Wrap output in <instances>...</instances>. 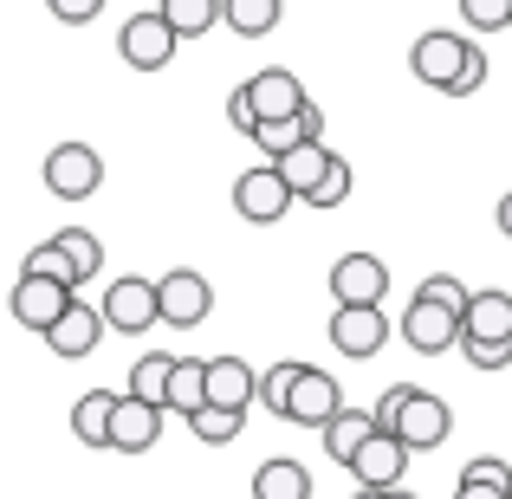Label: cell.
<instances>
[{
	"label": "cell",
	"instance_id": "35",
	"mask_svg": "<svg viewBox=\"0 0 512 499\" xmlns=\"http://www.w3.org/2000/svg\"><path fill=\"white\" fill-rule=\"evenodd\" d=\"M344 201H350V163L338 156V163H331V175H325V182H318L312 208H344Z\"/></svg>",
	"mask_w": 512,
	"mask_h": 499
},
{
	"label": "cell",
	"instance_id": "5",
	"mask_svg": "<svg viewBox=\"0 0 512 499\" xmlns=\"http://www.w3.org/2000/svg\"><path fill=\"white\" fill-rule=\"evenodd\" d=\"M39 175H46V188L59 201H85V195H98V188H104V156L91 150V143H59Z\"/></svg>",
	"mask_w": 512,
	"mask_h": 499
},
{
	"label": "cell",
	"instance_id": "27",
	"mask_svg": "<svg viewBox=\"0 0 512 499\" xmlns=\"http://www.w3.org/2000/svg\"><path fill=\"white\" fill-rule=\"evenodd\" d=\"M240 428H247V415H240V409H214V402L188 415V435H195L201 448H227V441H234Z\"/></svg>",
	"mask_w": 512,
	"mask_h": 499
},
{
	"label": "cell",
	"instance_id": "15",
	"mask_svg": "<svg viewBox=\"0 0 512 499\" xmlns=\"http://www.w3.org/2000/svg\"><path fill=\"white\" fill-rule=\"evenodd\" d=\"M409 441H396V435H370L363 441V454L350 461V474H357V487H376V493H389V487H402V474H409Z\"/></svg>",
	"mask_w": 512,
	"mask_h": 499
},
{
	"label": "cell",
	"instance_id": "16",
	"mask_svg": "<svg viewBox=\"0 0 512 499\" xmlns=\"http://www.w3.org/2000/svg\"><path fill=\"white\" fill-rule=\"evenodd\" d=\"M104 331H111V325H104V305L72 299V312L46 331V344H52V357H91V350L104 344Z\"/></svg>",
	"mask_w": 512,
	"mask_h": 499
},
{
	"label": "cell",
	"instance_id": "31",
	"mask_svg": "<svg viewBox=\"0 0 512 499\" xmlns=\"http://www.w3.org/2000/svg\"><path fill=\"white\" fill-rule=\"evenodd\" d=\"M461 350L474 370H506L512 363V337H461Z\"/></svg>",
	"mask_w": 512,
	"mask_h": 499
},
{
	"label": "cell",
	"instance_id": "21",
	"mask_svg": "<svg viewBox=\"0 0 512 499\" xmlns=\"http://www.w3.org/2000/svg\"><path fill=\"white\" fill-rule=\"evenodd\" d=\"M331 163H338V156H331L325 143H299L292 156H279V175L292 182V195H299V201H312V195H318V182L331 175Z\"/></svg>",
	"mask_w": 512,
	"mask_h": 499
},
{
	"label": "cell",
	"instance_id": "18",
	"mask_svg": "<svg viewBox=\"0 0 512 499\" xmlns=\"http://www.w3.org/2000/svg\"><path fill=\"white\" fill-rule=\"evenodd\" d=\"M117 402H124V396H111V389H85V396L72 402V435L85 441V448H111Z\"/></svg>",
	"mask_w": 512,
	"mask_h": 499
},
{
	"label": "cell",
	"instance_id": "36",
	"mask_svg": "<svg viewBox=\"0 0 512 499\" xmlns=\"http://www.w3.org/2000/svg\"><path fill=\"white\" fill-rule=\"evenodd\" d=\"M461 480H480V487H506V493H512V467L500 461V454H480V461H467Z\"/></svg>",
	"mask_w": 512,
	"mask_h": 499
},
{
	"label": "cell",
	"instance_id": "11",
	"mask_svg": "<svg viewBox=\"0 0 512 499\" xmlns=\"http://www.w3.org/2000/svg\"><path fill=\"white\" fill-rule=\"evenodd\" d=\"M72 299H78V292L59 286V279H26V273H20V286H13V318H20L26 331L46 337L65 312H72Z\"/></svg>",
	"mask_w": 512,
	"mask_h": 499
},
{
	"label": "cell",
	"instance_id": "32",
	"mask_svg": "<svg viewBox=\"0 0 512 499\" xmlns=\"http://www.w3.org/2000/svg\"><path fill=\"white\" fill-rule=\"evenodd\" d=\"M461 20L474 33H500V26H512V0H461Z\"/></svg>",
	"mask_w": 512,
	"mask_h": 499
},
{
	"label": "cell",
	"instance_id": "8",
	"mask_svg": "<svg viewBox=\"0 0 512 499\" xmlns=\"http://www.w3.org/2000/svg\"><path fill=\"white\" fill-rule=\"evenodd\" d=\"M448 435H454V409L435 396V389H409V402H402V422H396V441H409L415 454H435Z\"/></svg>",
	"mask_w": 512,
	"mask_h": 499
},
{
	"label": "cell",
	"instance_id": "42",
	"mask_svg": "<svg viewBox=\"0 0 512 499\" xmlns=\"http://www.w3.org/2000/svg\"><path fill=\"white\" fill-rule=\"evenodd\" d=\"M383 499H415V493H409V487H389V493H383Z\"/></svg>",
	"mask_w": 512,
	"mask_h": 499
},
{
	"label": "cell",
	"instance_id": "7",
	"mask_svg": "<svg viewBox=\"0 0 512 499\" xmlns=\"http://www.w3.org/2000/svg\"><path fill=\"white\" fill-rule=\"evenodd\" d=\"M117 46H124V65H137V72H163L175 59V46H182V33L163 20V13H130L124 33H117Z\"/></svg>",
	"mask_w": 512,
	"mask_h": 499
},
{
	"label": "cell",
	"instance_id": "37",
	"mask_svg": "<svg viewBox=\"0 0 512 499\" xmlns=\"http://www.w3.org/2000/svg\"><path fill=\"white\" fill-rule=\"evenodd\" d=\"M227 124L240 130V137L253 143V130H260V111H253V98H247V85H234V98H227Z\"/></svg>",
	"mask_w": 512,
	"mask_h": 499
},
{
	"label": "cell",
	"instance_id": "40",
	"mask_svg": "<svg viewBox=\"0 0 512 499\" xmlns=\"http://www.w3.org/2000/svg\"><path fill=\"white\" fill-rule=\"evenodd\" d=\"M454 499H512L506 487H480V480H461V487H454Z\"/></svg>",
	"mask_w": 512,
	"mask_h": 499
},
{
	"label": "cell",
	"instance_id": "9",
	"mask_svg": "<svg viewBox=\"0 0 512 499\" xmlns=\"http://www.w3.org/2000/svg\"><path fill=\"white\" fill-rule=\"evenodd\" d=\"M247 98H253V111H260V124H292V117H305V85H299V72H286V65H266V72H253L247 78Z\"/></svg>",
	"mask_w": 512,
	"mask_h": 499
},
{
	"label": "cell",
	"instance_id": "12",
	"mask_svg": "<svg viewBox=\"0 0 512 499\" xmlns=\"http://www.w3.org/2000/svg\"><path fill=\"white\" fill-rule=\"evenodd\" d=\"M331 344L344 350V357H376V350L389 344V318H383V305H338L331 312Z\"/></svg>",
	"mask_w": 512,
	"mask_h": 499
},
{
	"label": "cell",
	"instance_id": "20",
	"mask_svg": "<svg viewBox=\"0 0 512 499\" xmlns=\"http://www.w3.org/2000/svg\"><path fill=\"white\" fill-rule=\"evenodd\" d=\"M253 499H312V474H305L292 454H273L253 474Z\"/></svg>",
	"mask_w": 512,
	"mask_h": 499
},
{
	"label": "cell",
	"instance_id": "39",
	"mask_svg": "<svg viewBox=\"0 0 512 499\" xmlns=\"http://www.w3.org/2000/svg\"><path fill=\"white\" fill-rule=\"evenodd\" d=\"M480 85H487V52H480V46H474V59H467V72H461V78H454V91H448V98H474V91H480Z\"/></svg>",
	"mask_w": 512,
	"mask_h": 499
},
{
	"label": "cell",
	"instance_id": "10",
	"mask_svg": "<svg viewBox=\"0 0 512 499\" xmlns=\"http://www.w3.org/2000/svg\"><path fill=\"white\" fill-rule=\"evenodd\" d=\"M338 409H344V389H338V376H331V370H312V363H305L299 389H292V409H286V422H292V428H318V435H325V428L338 422Z\"/></svg>",
	"mask_w": 512,
	"mask_h": 499
},
{
	"label": "cell",
	"instance_id": "13",
	"mask_svg": "<svg viewBox=\"0 0 512 499\" xmlns=\"http://www.w3.org/2000/svg\"><path fill=\"white\" fill-rule=\"evenodd\" d=\"M383 292H389V266L376 253H344L331 266V299L338 305H383Z\"/></svg>",
	"mask_w": 512,
	"mask_h": 499
},
{
	"label": "cell",
	"instance_id": "43",
	"mask_svg": "<svg viewBox=\"0 0 512 499\" xmlns=\"http://www.w3.org/2000/svg\"><path fill=\"white\" fill-rule=\"evenodd\" d=\"M357 499H383V493H376V487H357Z\"/></svg>",
	"mask_w": 512,
	"mask_h": 499
},
{
	"label": "cell",
	"instance_id": "23",
	"mask_svg": "<svg viewBox=\"0 0 512 499\" xmlns=\"http://www.w3.org/2000/svg\"><path fill=\"white\" fill-rule=\"evenodd\" d=\"M461 325H467V337H512V292H500V286L474 292Z\"/></svg>",
	"mask_w": 512,
	"mask_h": 499
},
{
	"label": "cell",
	"instance_id": "28",
	"mask_svg": "<svg viewBox=\"0 0 512 499\" xmlns=\"http://www.w3.org/2000/svg\"><path fill=\"white\" fill-rule=\"evenodd\" d=\"M20 273H26V279H59V286L78 292V266H72V253H65L59 240H39V247L20 260Z\"/></svg>",
	"mask_w": 512,
	"mask_h": 499
},
{
	"label": "cell",
	"instance_id": "3",
	"mask_svg": "<svg viewBox=\"0 0 512 499\" xmlns=\"http://www.w3.org/2000/svg\"><path fill=\"white\" fill-rule=\"evenodd\" d=\"M402 337H409L415 357H441V350H454V344L467 337V325H461V312H454V305H441V299H428V292H415L409 312H402Z\"/></svg>",
	"mask_w": 512,
	"mask_h": 499
},
{
	"label": "cell",
	"instance_id": "2",
	"mask_svg": "<svg viewBox=\"0 0 512 499\" xmlns=\"http://www.w3.org/2000/svg\"><path fill=\"white\" fill-rule=\"evenodd\" d=\"M104 325L124 331V337H143V331L163 325V292H156V279H137V273L111 279V286H104Z\"/></svg>",
	"mask_w": 512,
	"mask_h": 499
},
{
	"label": "cell",
	"instance_id": "6",
	"mask_svg": "<svg viewBox=\"0 0 512 499\" xmlns=\"http://www.w3.org/2000/svg\"><path fill=\"white\" fill-rule=\"evenodd\" d=\"M156 292H163V325L169 331H195V325H208V312H214V286L195 273V266H175V273L156 279Z\"/></svg>",
	"mask_w": 512,
	"mask_h": 499
},
{
	"label": "cell",
	"instance_id": "25",
	"mask_svg": "<svg viewBox=\"0 0 512 499\" xmlns=\"http://www.w3.org/2000/svg\"><path fill=\"white\" fill-rule=\"evenodd\" d=\"M195 409H208V363L201 357H182L175 363V383H169V415H195Z\"/></svg>",
	"mask_w": 512,
	"mask_h": 499
},
{
	"label": "cell",
	"instance_id": "1",
	"mask_svg": "<svg viewBox=\"0 0 512 499\" xmlns=\"http://www.w3.org/2000/svg\"><path fill=\"white\" fill-rule=\"evenodd\" d=\"M467 59H474V39H461V33H441V26L415 33V46H409V72L422 78V85H435L441 98H448V91H454V78L467 72Z\"/></svg>",
	"mask_w": 512,
	"mask_h": 499
},
{
	"label": "cell",
	"instance_id": "19",
	"mask_svg": "<svg viewBox=\"0 0 512 499\" xmlns=\"http://www.w3.org/2000/svg\"><path fill=\"white\" fill-rule=\"evenodd\" d=\"M370 435H376V415H370V409H357V402H344L338 422L325 428V454H331L338 467H350V461L363 454V441H370Z\"/></svg>",
	"mask_w": 512,
	"mask_h": 499
},
{
	"label": "cell",
	"instance_id": "24",
	"mask_svg": "<svg viewBox=\"0 0 512 499\" xmlns=\"http://www.w3.org/2000/svg\"><path fill=\"white\" fill-rule=\"evenodd\" d=\"M175 363H182V357H169V350H150V357H137V363H130V396H143V402H156V409H169Z\"/></svg>",
	"mask_w": 512,
	"mask_h": 499
},
{
	"label": "cell",
	"instance_id": "14",
	"mask_svg": "<svg viewBox=\"0 0 512 499\" xmlns=\"http://www.w3.org/2000/svg\"><path fill=\"white\" fill-rule=\"evenodd\" d=\"M163 415L169 409H156V402H143V396H130V389H124V402H117V428H111V454H150V448H163Z\"/></svg>",
	"mask_w": 512,
	"mask_h": 499
},
{
	"label": "cell",
	"instance_id": "30",
	"mask_svg": "<svg viewBox=\"0 0 512 499\" xmlns=\"http://www.w3.org/2000/svg\"><path fill=\"white\" fill-rule=\"evenodd\" d=\"M299 376H305V363H273V370L260 376V409H273L279 422H286V409H292V389H299Z\"/></svg>",
	"mask_w": 512,
	"mask_h": 499
},
{
	"label": "cell",
	"instance_id": "22",
	"mask_svg": "<svg viewBox=\"0 0 512 499\" xmlns=\"http://www.w3.org/2000/svg\"><path fill=\"white\" fill-rule=\"evenodd\" d=\"M156 13H163L182 39H201V33H214V26H227V0H156Z\"/></svg>",
	"mask_w": 512,
	"mask_h": 499
},
{
	"label": "cell",
	"instance_id": "38",
	"mask_svg": "<svg viewBox=\"0 0 512 499\" xmlns=\"http://www.w3.org/2000/svg\"><path fill=\"white\" fill-rule=\"evenodd\" d=\"M52 7V20H65V26H91L104 13V0H46Z\"/></svg>",
	"mask_w": 512,
	"mask_h": 499
},
{
	"label": "cell",
	"instance_id": "17",
	"mask_svg": "<svg viewBox=\"0 0 512 499\" xmlns=\"http://www.w3.org/2000/svg\"><path fill=\"white\" fill-rule=\"evenodd\" d=\"M208 402L214 409H240L247 415L260 402V376L247 357H208Z\"/></svg>",
	"mask_w": 512,
	"mask_h": 499
},
{
	"label": "cell",
	"instance_id": "41",
	"mask_svg": "<svg viewBox=\"0 0 512 499\" xmlns=\"http://www.w3.org/2000/svg\"><path fill=\"white\" fill-rule=\"evenodd\" d=\"M493 221H500V240H512V188L500 195V208H493Z\"/></svg>",
	"mask_w": 512,
	"mask_h": 499
},
{
	"label": "cell",
	"instance_id": "4",
	"mask_svg": "<svg viewBox=\"0 0 512 499\" xmlns=\"http://www.w3.org/2000/svg\"><path fill=\"white\" fill-rule=\"evenodd\" d=\"M292 182L279 175V163H260V169H247L234 182V208H240V221H253V227H273V221H286V208H292Z\"/></svg>",
	"mask_w": 512,
	"mask_h": 499
},
{
	"label": "cell",
	"instance_id": "26",
	"mask_svg": "<svg viewBox=\"0 0 512 499\" xmlns=\"http://www.w3.org/2000/svg\"><path fill=\"white\" fill-rule=\"evenodd\" d=\"M286 13V0H227V33L234 39H266Z\"/></svg>",
	"mask_w": 512,
	"mask_h": 499
},
{
	"label": "cell",
	"instance_id": "33",
	"mask_svg": "<svg viewBox=\"0 0 512 499\" xmlns=\"http://www.w3.org/2000/svg\"><path fill=\"white\" fill-rule=\"evenodd\" d=\"M409 389H415V383H389L383 396H376V409H370V415H376V435H396V422H402V402H409Z\"/></svg>",
	"mask_w": 512,
	"mask_h": 499
},
{
	"label": "cell",
	"instance_id": "29",
	"mask_svg": "<svg viewBox=\"0 0 512 499\" xmlns=\"http://www.w3.org/2000/svg\"><path fill=\"white\" fill-rule=\"evenodd\" d=\"M52 240H59V247L72 253V266H78V286H85V279H91V273L104 266V240L91 234V227H59Z\"/></svg>",
	"mask_w": 512,
	"mask_h": 499
},
{
	"label": "cell",
	"instance_id": "34",
	"mask_svg": "<svg viewBox=\"0 0 512 499\" xmlns=\"http://www.w3.org/2000/svg\"><path fill=\"white\" fill-rule=\"evenodd\" d=\"M415 292H428V299L454 305V312H461V318H467V299H474V292H467V286H461V279H454V273H428V279H422V286H415Z\"/></svg>",
	"mask_w": 512,
	"mask_h": 499
}]
</instances>
